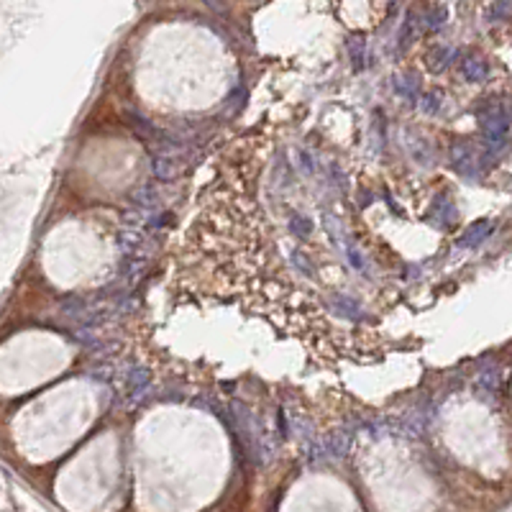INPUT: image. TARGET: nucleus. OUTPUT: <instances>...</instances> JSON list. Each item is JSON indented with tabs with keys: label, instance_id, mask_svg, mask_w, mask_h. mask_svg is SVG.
Returning <instances> with one entry per match:
<instances>
[{
	"label": "nucleus",
	"instance_id": "nucleus-3",
	"mask_svg": "<svg viewBox=\"0 0 512 512\" xmlns=\"http://www.w3.org/2000/svg\"><path fill=\"white\" fill-rule=\"evenodd\" d=\"M463 72H466V77H471V80H479L482 77V75H485V67H482V64L479 62H466L463 64Z\"/></svg>",
	"mask_w": 512,
	"mask_h": 512
},
{
	"label": "nucleus",
	"instance_id": "nucleus-4",
	"mask_svg": "<svg viewBox=\"0 0 512 512\" xmlns=\"http://www.w3.org/2000/svg\"><path fill=\"white\" fill-rule=\"evenodd\" d=\"M346 254H349V259H351V264H354V269H356V272H361V269H364V259H361V254H358L354 246H349V249H346Z\"/></svg>",
	"mask_w": 512,
	"mask_h": 512
},
{
	"label": "nucleus",
	"instance_id": "nucleus-1",
	"mask_svg": "<svg viewBox=\"0 0 512 512\" xmlns=\"http://www.w3.org/2000/svg\"><path fill=\"white\" fill-rule=\"evenodd\" d=\"M289 233H292L295 239H308L310 223L302 216H297V213H289Z\"/></svg>",
	"mask_w": 512,
	"mask_h": 512
},
{
	"label": "nucleus",
	"instance_id": "nucleus-2",
	"mask_svg": "<svg viewBox=\"0 0 512 512\" xmlns=\"http://www.w3.org/2000/svg\"><path fill=\"white\" fill-rule=\"evenodd\" d=\"M349 51H351V59H354V64H356V67H361V64H364V42H361L358 36L349 42Z\"/></svg>",
	"mask_w": 512,
	"mask_h": 512
},
{
	"label": "nucleus",
	"instance_id": "nucleus-5",
	"mask_svg": "<svg viewBox=\"0 0 512 512\" xmlns=\"http://www.w3.org/2000/svg\"><path fill=\"white\" fill-rule=\"evenodd\" d=\"M485 233H487V225H482V228H477V231H474V233H469V236L463 239V244H477V241L482 239Z\"/></svg>",
	"mask_w": 512,
	"mask_h": 512
}]
</instances>
